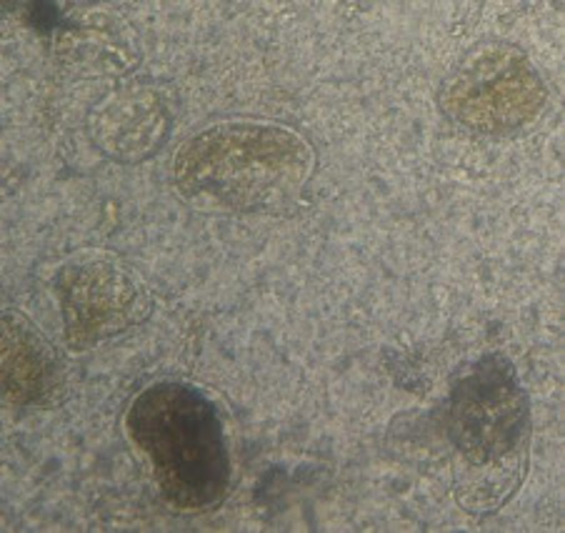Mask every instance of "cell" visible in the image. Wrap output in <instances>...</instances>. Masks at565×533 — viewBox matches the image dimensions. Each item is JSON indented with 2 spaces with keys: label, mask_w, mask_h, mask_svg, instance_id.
<instances>
[{
  "label": "cell",
  "mask_w": 565,
  "mask_h": 533,
  "mask_svg": "<svg viewBox=\"0 0 565 533\" xmlns=\"http://www.w3.org/2000/svg\"><path fill=\"white\" fill-rule=\"evenodd\" d=\"M171 110L160 93L124 86L106 93L88 114V136L110 161L136 166L153 158L171 136Z\"/></svg>",
  "instance_id": "8992f818"
},
{
  "label": "cell",
  "mask_w": 565,
  "mask_h": 533,
  "mask_svg": "<svg viewBox=\"0 0 565 533\" xmlns=\"http://www.w3.org/2000/svg\"><path fill=\"white\" fill-rule=\"evenodd\" d=\"M126 428L173 509L205 511L223 501L231 486L228 441L218 408L201 388L153 383L134 398Z\"/></svg>",
  "instance_id": "3957f363"
},
{
  "label": "cell",
  "mask_w": 565,
  "mask_h": 533,
  "mask_svg": "<svg viewBox=\"0 0 565 533\" xmlns=\"http://www.w3.org/2000/svg\"><path fill=\"white\" fill-rule=\"evenodd\" d=\"M63 386L61 361L31 318L3 316V391L13 406H45Z\"/></svg>",
  "instance_id": "52a82bcc"
},
{
  "label": "cell",
  "mask_w": 565,
  "mask_h": 533,
  "mask_svg": "<svg viewBox=\"0 0 565 533\" xmlns=\"http://www.w3.org/2000/svg\"><path fill=\"white\" fill-rule=\"evenodd\" d=\"M446 434L458 507L493 516L525 481L533 436L529 391L505 355L488 353L454 381Z\"/></svg>",
  "instance_id": "7a4b0ae2"
},
{
  "label": "cell",
  "mask_w": 565,
  "mask_h": 533,
  "mask_svg": "<svg viewBox=\"0 0 565 533\" xmlns=\"http://www.w3.org/2000/svg\"><path fill=\"white\" fill-rule=\"evenodd\" d=\"M316 171V151L298 130L270 120H223L178 148L173 185L203 213H276Z\"/></svg>",
  "instance_id": "6da1fadb"
},
{
  "label": "cell",
  "mask_w": 565,
  "mask_h": 533,
  "mask_svg": "<svg viewBox=\"0 0 565 533\" xmlns=\"http://www.w3.org/2000/svg\"><path fill=\"white\" fill-rule=\"evenodd\" d=\"M65 343L88 351L100 341L143 323L153 311V298L134 270L113 258H78L55 276Z\"/></svg>",
  "instance_id": "5b68a950"
},
{
  "label": "cell",
  "mask_w": 565,
  "mask_h": 533,
  "mask_svg": "<svg viewBox=\"0 0 565 533\" xmlns=\"http://www.w3.org/2000/svg\"><path fill=\"white\" fill-rule=\"evenodd\" d=\"M440 110L476 134L503 136L531 126L545 106V83L513 45H478L440 83Z\"/></svg>",
  "instance_id": "277c9868"
},
{
  "label": "cell",
  "mask_w": 565,
  "mask_h": 533,
  "mask_svg": "<svg viewBox=\"0 0 565 533\" xmlns=\"http://www.w3.org/2000/svg\"><path fill=\"white\" fill-rule=\"evenodd\" d=\"M58 51L65 63L81 68L86 76L126 73L128 65L138 61V51L126 25L106 15H93L86 23L65 25Z\"/></svg>",
  "instance_id": "ba28073f"
}]
</instances>
